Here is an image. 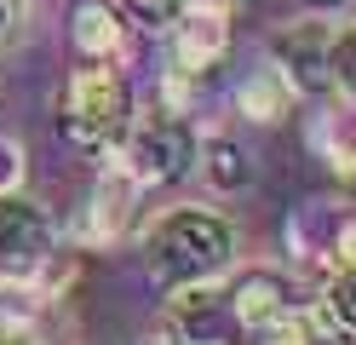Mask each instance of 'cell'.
<instances>
[{
  "label": "cell",
  "mask_w": 356,
  "mask_h": 345,
  "mask_svg": "<svg viewBox=\"0 0 356 345\" xmlns=\"http://www.w3.org/2000/svg\"><path fill=\"white\" fill-rule=\"evenodd\" d=\"M230 259H236V224L218 219L213 207H172L144 236V265L161 293L207 288L230 270Z\"/></svg>",
  "instance_id": "obj_1"
},
{
  "label": "cell",
  "mask_w": 356,
  "mask_h": 345,
  "mask_svg": "<svg viewBox=\"0 0 356 345\" xmlns=\"http://www.w3.org/2000/svg\"><path fill=\"white\" fill-rule=\"evenodd\" d=\"M132 121V92L115 63H81L63 81L58 98V127L75 150H109Z\"/></svg>",
  "instance_id": "obj_2"
},
{
  "label": "cell",
  "mask_w": 356,
  "mask_h": 345,
  "mask_svg": "<svg viewBox=\"0 0 356 345\" xmlns=\"http://www.w3.org/2000/svg\"><path fill=\"white\" fill-rule=\"evenodd\" d=\"M115 150H121L115 167L138 184V190L172 184L178 173L195 167V132H190V121H184V109H172V104H155V109H144V115H132L127 132L115 138Z\"/></svg>",
  "instance_id": "obj_3"
},
{
  "label": "cell",
  "mask_w": 356,
  "mask_h": 345,
  "mask_svg": "<svg viewBox=\"0 0 356 345\" xmlns=\"http://www.w3.org/2000/svg\"><path fill=\"white\" fill-rule=\"evenodd\" d=\"M52 253H58V230L35 201H24V196L0 201V288L40 282Z\"/></svg>",
  "instance_id": "obj_4"
},
{
  "label": "cell",
  "mask_w": 356,
  "mask_h": 345,
  "mask_svg": "<svg viewBox=\"0 0 356 345\" xmlns=\"http://www.w3.org/2000/svg\"><path fill=\"white\" fill-rule=\"evenodd\" d=\"M161 345H253V339H248V328L236 322L230 293L207 282V288L167 293V311H161Z\"/></svg>",
  "instance_id": "obj_5"
},
{
  "label": "cell",
  "mask_w": 356,
  "mask_h": 345,
  "mask_svg": "<svg viewBox=\"0 0 356 345\" xmlns=\"http://www.w3.org/2000/svg\"><path fill=\"white\" fill-rule=\"evenodd\" d=\"M167 29H172V75L195 81L230 52V0H190Z\"/></svg>",
  "instance_id": "obj_6"
},
{
  "label": "cell",
  "mask_w": 356,
  "mask_h": 345,
  "mask_svg": "<svg viewBox=\"0 0 356 345\" xmlns=\"http://www.w3.org/2000/svg\"><path fill=\"white\" fill-rule=\"evenodd\" d=\"M287 242L305 265H316L327 276L339 270H356V219L350 213H333L327 201H305L293 224H287Z\"/></svg>",
  "instance_id": "obj_7"
},
{
  "label": "cell",
  "mask_w": 356,
  "mask_h": 345,
  "mask_svg": "<svg viewBox=\"0 0 356 345\" xmlns=\"http://www.w3.org/2000/svg\"><path fill=\"white\" fill-rule=\"evenodd\" d=\"M276 69L282 81L299 92V98H316V92L333 86V23L305 17L293 29L276 35Z\"/></svg>",
  "instance_id": "obj_8"
},
{
  "label": "cell",
  "mask_w": 356,
  "mask_h": 345,
  "mask_svg": "<svg viewBox=\"0 0 356 345\" xmlns=\"http://www.w3.org/2000/svg\"><path fill=\"white\" fill-rule=\"evenodd\" d=\"M132 201H138V184H132L121 167L115 173H104L92 190H86V207H81V242H121L127 236V224H132Z\"/></svg>",
  "instance_id": "obj_9"
},
{
  "label": "cell",
  "mask_w": 356,
  "mask_h": 345,
  "mask_svg": "<svg viewBox=\"0 0 356 345\" xmlns=\"http://www.w3.org/2000/svg\"><path fill=\"white\" fill-rule=\"evenodd\" d=\"M310 150L345 190H356V98H339L322 115H310Z\"/></svg>",
  "instance_id": "obj_10"
},
{
  "label": "cell",
  "mask_w": 356,
  "mask_h": 345,
  "mask_svg": "<svg viewBox=\"0 0 356 345\" xmlns=\"http://www.w3.org/2000/svg\"><path fill=\"white\" fill-rule=\"evenodd\" d=\"M225 293H230V311H236L241 328H248L253 345H259V334L270 328V322H276L287 305H293V299H287V282H282L276 270H241Z\"/></svg>",
  "instance_id": "obj_11"
},
{
  "label": "cell",
  "mask_w": 356,
  "mask_h": 345,
  "mask_svg": "<svg viewBox=\"0 0 356 345\" xmlns=\"http://www.w3.org/2000/svg\"><path fill=\"white\" fill-rule=\"evenodd\" d=\"M70 40H75V52H81V63H115V52H121V17L104 6V0H81L75 6V17H70Z\"/></svg>",
  "instance_id": "obj_12"
},
{
  "label": "cell",
  "mask_w": 356,
  "mask_h": 345,
  "mask_svg": "<svg viewBox=\"0 0 356 345\" xmlns=\"http://www.w3.org/2000/svg\"><path fill=\"white\" fill-rule=\"evenodd\" d=\"M195 167H202V178L218 196L253 184V161H248V150H241L236 138H202V144H195Z\"/></svg>",
  "instance_id": "obj_13"
},
{
  "label": "cell",
  "mask_w": 356,
  "mask_h": 345,
  "mask_svg": "<svg viewBox=\"0 0 356 345\" xmlns=\"http://www.w3.org/2000/svg\"><path fill=\"white\" fill-rule=\"evenodd\" d=\"M293 98H299V92L282 81V69H276V63L253 69V75L236 86V104H241V115H248V121H282V115L293 109Z\"/></svg>",
  "instance_id": "obj_14"
},
{
  "label": "cell",
  "mask_w": 356,
  "mask_h": 345,
  "mask_svg": "<svg viewBox=\"0 0 356 345\" xmlns=\"http://www.w3.org/2000/svg\"><path fill=\"white\" fill-rule=\"evenodd\" d=\"M333 92L356 98V23L333 29Z\"/></svg>",
  "instance_id": "obj_15"
},
{
  "label": "cell",
  "mask_w": 356,
  "mask_h": 345,
  "mask_svg": "<svg viewBox=\"0 0 356 345\" xmlns=\"http://www.w3.org/2000/svg\"><path fill=\"white\" fill-rule=\"evenodd\" d=\"M327 316L339 322L345 334H356V270H339V276H327Z\"/></svg>",
  "instance_id": "obj_16"
},
{
  "label": "cell",
  "mask_w": 356,
  "mask_h": 345,
  "mask_svg": "<svg viewBox=\"0 0 356 345\" xmlns=\"http://www.w3.org/2000/svg\"><path fill=\"white\" fill-rule=\"evenodd\" d=\"M24 173H29V161H24V144L0 132V201L24 190Z\"/></svg>",
  "instance_id": "obj_17"
},
{
  "label": "cell",
  "mask_w": 356,
  "mask_h": 345,
  "mask_svg": "<svg viewBox=\"0 0 356 345\" xmlns=\"http://www.w3.org/2000/svg\"><path fill=\"white\" fill-rule=\"evenodd\" d=\"M127 6H132V17H144V23H172L190 0H127Z\"/></svg>",
  "instance_id": "obj_18"
},
{
  "label": "cell",
  "mask_w": 356,
  "mask_h": 345,
  "mask_svg": "<svg viewBox=\"0 0 356 345\" xmlns=\"http://www.w3.org/2000/svg\"><path fill=\"white\" fill-rule=\"evenodd\" d=\"M24 17H29L24 0H0V52H6L17 35H24Z\"/></svg>",
  "instance_id": "obj_19"
},
{
  "label": "cell",
  "mask_w": 356,
  "mask_h": 345,
  "mask_svg": "<svg viewBox=\"0 0 356 345\" xmlns=\"http://www.w3.org/2000/svg\"><path fill=\"white\" fill-rule=\"evenodd\" d=\"M0 345H40L29 328H6V322H0Z\"/></svg>",
  "instance_id": "obj_20"
},
{
  "label": "cell",
  "mask_w": 356,
  "mask_h": 345,
  "mask_svg": "<svg viewBox=\"0 0 356 345\" xmlns=\"http://www.w3.org/2000/svg\"><path fill=\"white\" fill-rule=\"evenodd\" d=\"M316 6H339V0H316Z\"/></svg>",
  "instance_id": "obj_21"
},
{
  "label": "cell",
  "mask_w": 356,
  "mask_h": 345,
  "mask_svg": "<svg viewBox=\"0 0 356 345\" xmlns=\"http://www.w3.org/2000/svg\"><path fill=\"white\" fill-rule=\"evenodd\" d=\"M155 345H161V339H155Z\"/></svg>",
  "instance_id": "obj_22"
}]
</instances>
